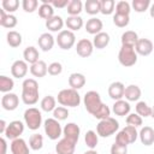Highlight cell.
Listing matches in <instances>:
<instances>
[{
	"label": "cell",
	"mask_w": 154,
	"mask_h": 154,
	"mask_svg": "<svg viewBox=\"0 0 154 154\" xmlns=\"http://www.w3.org/2000/svg\"><path fill=\"white\" fill-rule=\"evenodd\" d=\"M23 131H24L23 122H20V120H12L7 125V129H6L4 135L8 140H16V138H19V136L23 134Z\"/></svg>",
	"instance_id": "10"
},
{
	"label": "cell",
	"mask_w": 154,
	"mask_h": 154,
	"mask_svg": "<svg viewBox=\"0 0 154 154\" xmlns=\"http://www.w3.org/2000/svg\"><path fill=\"white\" fill-rule=\"evenodd\" d=\"M120 41H122V45L135 47L136 43H137V41H138V35L134 30H128V31H125V32L122 34Z\"/></svg>",
	"instance_id": "32"
},
{
	"label": "cell",
	"mask_w": 154,
	"mask_h": 154,
	"mask_svg": "<svg viewBox=\"0 0 154 154\" xmlns=\"http://www.w3.org/2000/svg\"><path fill=\"white\" fill-rule=\"evenodd\" d=\"M84 142L89 149H95L99 143V135L93 130H88L84 135Z\"/></svg>",
	"instance_id": "35"
},
{
	"label": "cell",
	"mask_w": 154,
	"mask_h": 154,
	"mask_svg": "<svg viewBox=\"0 0 154 154\" xmlns=\"http://www.w3.org/2000/svg\"><path fill=\"white\" fill-rule=\"evenodd\" d=\"M94 49V45L88 38H81L76 45V52L82 58H88L91 55Z\"/></svg>",
	"instance_id": "12"
},
{
	"label": "cell",
	"mask_w": 154,
	"mask_h": 154,
	"mask_svg": "<svg viewBox=\"0 0 154 154\" xmlns=\"http://www.w3.org/2000/svg\"><path fill=\"white\" fill-rule=\"evenodd\" d=\"M66 8L69 16H79V13L83 10V4L81 0H70Z\"/></svg>",
	"instance_id": "37"
},
{
	"label": "cell",
	"mask_w": 154,
	"mask_h": 154,
	"mask_svg": "<svg viewBox=\"0 0 154 154\" xmlns=\"http://www.w3.org/2000/svg\"><path fill=\"white\" fill-rule=\"evenodd\" d=\"M118 60H119L120 65H123L125 67L134 66L137 63V53L135 51V47L122 45L119 53H118Z\"/></svg>",
	"instance_id": "4"
},
{
	"label": "cell",
	"mask_w": 154,
	"mask_h": 154,
	"mask_svg": "<svg viewBox=\"0 0 154 154\" xmlns=\"http://www.w3.org/2000/svg\"><path fill=\"white\" fill-rule=\"evenodd\" d=\"M111 154H128V147L114 142L111 147Z\"/></svg>",
	"instance_id": "51"
},
{
	"label": "cell",
	"mask_w": 154,
	"mask_h": 154,
	"mask_svg": "<svg viewBox=\"0 0 154 154\" xmlns=\"http://www.w3.org/2000/svg\"><path fill=\"white\" fill-rule=\"evenodd\" d=\"M43 128H45V134L52 141L58 140L63 135L61 125L59 120H57L55 118H47L43 123Z\"/></svg>",
	"instance_id": "8"
},
{
	"label": "cell",
	"mask_w": 154,
	"mask_h": 154,
	"mask_svg": "<svg viewBox=\"0 0 154 154\" xmlns=\"http://www.w3.org/2000/svg\"><path fill=\"white\" fill-rule=\"evenodd\" d=\"M135 109H136V113L138 116H141L142 118H147V117H150L152 114V107L148 106V103L146 101H137L136 106H135Z\"/></svg>",
	"instance_id": "39"
},
{
	"label": "cell",
	"mask_w": 154,
	"mask_h": 154,
	"mask_svg": "<svg viewBox=\"0 0 154 154\" xmlns=\"http://www.w3.org/2000/svg\"><path fill=\"white\" fill-rule=\"evenodd\" d=\"M63 71V65L59 61H53L48 65V73L51 76H58Z\"/></svg>",
	"instance_id": "50"
},
{
	"label": "cell",
	"mask_w": 154,
	"mask_h": 154,
	"mask_svg": "<svg viewBox=\"0 0 154 154\" xmlns=\"http://www.w3.org/2000/svg\"><path fill=\"white\" fill-rule=\"evenodd\" d=\"M76 144H77L76 142H73L66 137H63L55 144V152H57V154H75Z\"/></svg>",
	"instance_id": "11"
},
{
	"label": "cell",
	"mask_w": 154,
	"mask_h": 154,
	"mask_svg": "<svg viewBox=\"0 0 154 154\" xmlns=\"http://www.w3.org/2000/svg\"><path fill=\"white\" fill-rule=\"evenodd\" d=\"M57 100L64 107H77L81 103V95L77 90L72 88H66L58 93Z\"/></svg>",
	"instance_id": "2"
},
{
	"label": "cell",
	"mask_w": 154,
	"mask_h": 154,
	"mask_svg": "<svg viewBox=\"0 0 154 154\" xmlns=\"http://www.w3.org/2000/svg\"><path fill=\"white\" fill-rule=\"evenodd\" d=\"M0 143H1V153L0 154H6V149H7V143L6 140L4 137L0 138Z\"/></svg>",
	"instance_id": "53"
},
{
	"label": "cell",
	"mask_w": 154,
	"mask_h": 154,
	"mask_svg": "<svg viewBox=\"0 0 154 154\" xmlns=\"http://www.w3.org/2000/svg\"><path fill=\"white\" fill-rule=\"evenodd\" d=\"M69 117V109L67 107L64 106H58L55 107V109L53 111V118H55L57 120H65Z\"/></svg>",
	"instance_id": "47"
},
{
	"label": "cell",
	"mask_w": 154,
	"mask_h": 154,
	"mask_svg": "<svg viewBox=\"0 0 154 154\" xmlns=\"http://www.w3.org/2000/svg\"><path fill=\"white\" fill-rule=\"evenodd\" d=\"M29 147L32 150H40L43 147V137L40 134H32L29 137Z\"/></svg>",
	"instance_id": "40"
},
{
	"label": "cell",
	"mask_w": 154,
	"mask_h": 154,
	"mask_svg": "<svg viewBox=\"0 0 154 154\" xmlns=\"http://www.w3.org/2000/svg\"><path fill=\"white\" fill-rule=\"evenodd\" d=\"M22 7L25 12L32 13L34 11L37 10L38 7V1L37 0H23L22 1Z\"/></svg>",
	"instance_id": "49"
},
{
	"label": "cell",
	"mask_w": 154,
	"mask_h": 154,
	"mask_svg": "<svg viewBox=\"0 0 154 154\" xmlns=\"http://www.w3.org/2000/svg\"><path fill=\"white\" fill-rule=\"evenodd\" d=\"M130 11H131V5L128 1L122 0V1H118L116 4V13L129 16L130 14Z\"/></svg>",
	"instance_id": "43"
},
{
	"label": "cell",
	"mask_w": 154,
	"mask_h": 154,
	"mask_svg": "<svg viewBox=\"0 0 154 154\" xmlns=\"http://www.w3.org/2000/svg\"><path fill=\"white\" fill-rule=\"evenodd\" d=\"M100 5H101V10L100 12L102 14H112L113 11H116V1L114 0H100Z\"/></svg>",
	"instance_id": "41"
},
{
	"label": "cell",
	"mask_w": 154,
	"mask_h": 154,
	"mask_svg": "<svg viewBox=\"0 0 154 154\" xmlns=\"http://www.w3.org/2000/svg\"><path fill=\"white\" fill-rule=\"evenodd\" d=\"M7 125H8V124H6V122H5L4 119L0 120V134H5V131H6V129H7Z\"/></svg>",
	"instance_id": "54"
},
{
	"label": "cell",
	"mask_w": 154,
	"mask_h": 154,
	"mask_svg": "<svg viewBox=\"0 0 154 154\" xmlns=\"http://www.w3.org/2000/svg\"><path fill=\"white\" fill-rule=\"evenodd\" d=\"M101 10V5H100V0H87L84 2V11L88 14H97Z\"/></svg>",
	"instance_id": "36"
},
{
	"label": "cell",
	"mask_w": 154,
	"mask_h": 154,
	"mask_svg": "<svg viewBox=\"0 0 154 154\" xmlns=\"http://www.w3.org/2000/svg\"><path fill=\"white\" fill-rule=\"evenodd\" d=\"M124 93H125V85L122 82H118V81L113 82L108 87V96L114 101L122 100L124 97Z\"/></svg>",
	"instance_id": "16"
},
{
	"label": "cell",
	"mask_w": 154,
	"mask_h": 154,
	"mask_svg": "<svg viewBox=\"0 0 154 154\" xmlns=\"http://www.w3.org/2000/svg\"><path fill=\"white\" fill-rule=\"evenodd\" d=\"M138 137L142 144L144 146H152L154 143V130L152 126H143L140 132H138Z\"/></svg>",
	"instance_id": "21"
},
{
	"label": "cell",
	"mask_w": 154,
	"mask_h": 154,
	"mask_svg": "<svg viewBox=\"0 0 154 154\" xmlns=\"http://www.w3.org/2000/svg\"><path fill=\"white\" fill-rule=\"evenodd\" d=\"M10 148H11L12 154H29V147L26 142L20 137L12 140Z\"/></svg>",
	"instance_id": "24"
},
{
	"label": "cell",
	"mask_w": 154,
	"mask_h": 154,
	"mask_svg": "<svg viewBox=\"0 0 154 154\" xmlns=\"http://www.w3.org/2000/svg\"><path fill=\"white\" fill-rule=\"evenodd\" d=\"M150 117H152V118H154V106L152 107V114H150Z\"/></svg>",
	"instance_id": "57"
},
{
	"label": "cell",
	"mask_w": 154,
	"mask_h": 154,
	"mask_svg": "<svg viewBox=\"0 0 154 154\" xmlns=\"http://www.w3.org/2000/svg\"><path fill=\"white\" fill-rule=\"evenodd\" d=\"M119 129V123L118 120H116V118H107V119H102L99 122V124L96 125V132L100 137H109L111 135L116 134Z\"/></svg>",
	"instance_id": "3"
},
{
	"label": "cell",
	"mask_w": 154,
	"mask_h": 154,
	"mask_svg": "<svg viewBox=\"0 0 154 154\" xmlns=\"http://www.w3.org/2000/svg\"><path fill=\"white\" fill-rule=\"evenodd\" d=\"M85 82H87L85 76L83 73H79V72H73L69 77V85L75 90H78V89L83 88Z\"/></svg>",
	"instance_id": "25"
},
{
	"label": "cell",
	"mask_w": 154,
	"mask_h": 154,
	"mask_svg": "<svg viewBox=\"0 0 154 154\" xmlns=\"http://www.w3.org/2000/svg\"><path fill=\"white\" fill-rule=\"evenodd\" d=\"M1 6H2V10H5L7 13L12 14V12L17 11V8L19 6V1L18 0H2Z\"/></svg>",
	"instance_id": "45"
},
{
	"label": "cell",
	"mask_w": 154,
	"mask_h": 154,
	"mask_svg": "<svg viewBox=\"0 0 154 154\" xmlns=\"http://www.w3.org/2000/svg\"><path fill=\"white\" fill-rule=\"evenodd\" d=\"M70 0H51V4L54 8H64L67 7Z\"/></svg>",
	"instance_id": "52"
},
{
	"label": "cell",
	"mask_w": 154,
	"mask_h": 154,
	"mask_svg": "<svg viewBox=\"0 0 154 154\" xmlns=\"http://www.w3.org/2000/svg\"><path fill=\"white\" fill-rule=\"evenodd\" d=\"M130 22V17L125 16V14H118L114 13L113 14V23L114 25H117L118 28H125Z\"/></svg>",
	"instance_id": "46"
},
{
	"label": "cell",
	"mask_w": 154,
	"mask_h": 154,
	"mask_svg": "<svg viewBox=\"0 0 154 154\" xmlns=\"http://www.w3.org/2000/svg\"><path fill=\"white\" fill-rule=\"evenodd\" d=\"M28 63L25 60H16L11 66V73L14 78H23L28 73Z\"/></svg>",
	"instance_id": "17"
},
{
	"label": "cell",
	"mask_w": 154,
	"mask_h": 154,
	"mask_svg": "<svg viewBox=\"0 0 154 154\" xmlns=\"http://www.w3.org/2000/svg\"><path fill=\"white\" fill-rule=\"evenodd\" d=\"M22 101L32 106L38 101V83L34 78H26L22 83Z\"/></svg>",
	"instance_id": "1"
},
{
	"label": "cell",
	"mask_w": 154,
	"mask_h": 154,
	"mask_svg": "<svg viewBox=\"0 0 154 154\" xmlns=\"http://www.w3.org/2000/svg\"><path fill=\"white\" fill-rule=\"evenodd\" d=\"M83 154H97V152H96V150H94V149H89V150L84 152Z\"/></svg>",
	"instance_id": "56"
},
{
	"label": "cell",
	"mask_w": 154,
	"mask_h": 154,
	"mask_svg": "<svg viewBox=\"0 0 154 154\" xmlns=\"http://www.w3.org/2000/svg\"><path fill=\"white\" fill-rule=\"evenodd\" d=\"M38 16L46 20L54 16V7L52 6L51 0H41V5L38 6Z\"/></svg>",
	"instance_id": "23"
},
{
	"label": "cell",
	"mask_w": 154,
	"mask_h": 154,
	"mask_svg": "<svg viewBox=\"0 0 154 154\" xmlns=\"http://www.w3.org/2000/svg\"><path fill=\"white\" fill-rule=\"evenodd\" d=\"M14 87V82L11 77H7L5 75L0 76V91L6 94V93H11V90Z\"/></svg>",
	"instance_id": "38"
},
{
	"label": "cell",
	"mask_w": 154,
	"mask_h": 154,
	"mask_svg": "<svg viewBox=\"0 0 154 154\" xmlns=\"http://www.w3.org/2000/svg\"><path fill=\"white\" fill-rule=\"evenodd\" d=\"M55 103H57V100L54 96L52 95H46L41 102H40V106H41V109L45 111V112H53L55 109Z\"/></svg>",
	"instance_id": "34"
},
{
	"label": "cell",
	"mask_w": 154,
	"mask_h": 154,
	"mask_svg": "<svg viewBox=\"0 0 154 154\" xmlns=\"http://www.w3.org/2000/svg\"><path fill=\"white\" fill-rule=\"evenodd\" d=\"M17 17L11 13H6L5 10H0V25L7 29H12L17 25Z\"/></svg>",
	"instance_id": "22"
},
{
	"label": "cell",
	"mask_w": 154,
	"mask_h": 154,
	"mask_svg": "<svg viewBox=\"0 0 154 154\" xmlns=\"http://www.w3.org/2000/svg\"><path fill=\"white\" fill-rule=\"evenodd\" d=\"M63 135H64V137L77 143L79 135H81V129L76 123H67L63 129Z\"/></svg>",
	"instance_id": "15"
},
{
	"label": "cell",
	"mask_w": 154,
	"mask_h": 154,
	"mask_svg": "<svg viewBox=\"0 0 154 154\" xmlns=\"http://www.w3.org/2000/svg\"><path fill=\"white\" fill-rule=\"evenodd\" d=\"M23 117L25 125L32 131L37 130L42 125V114L41 111L36 107H29L28 109H25Z\"/></svg>",
	"instance_id": "5"
},
{
	"label": "cell",
	"mask_w": 154,
	"mask_h": 154,
	"mask_svg": "<svg viewBox=\"0 0 154 154\" xmlns=\"http://www.w3.org/2000/svg\"><path fill=\"white\" fill-rule=\"evenodd\" d=\"M154 45L149 38H138L136 46H135V51L137 53V55H142V57H147L153 52Z\"/></svg>",
	"instance_id": "14"
},
{
	"label": "cell",
	"mask_w": 154,
	"mask_h": 154,
	"mask_svg": "<svg viewBox=\"0 0 154 154\" xmlns=\"http://www.w3.org/2000/svg\"><path fill=\"white\" fill-rule=\"evenodd\" d=\"M57 43L61 49H70L73 47V45L76 43V35L73 34V31L66 29V30H61L58 36H57Z\"/></svg>",
	"instance_id": "9"
},
{
	"label": "cell",
	"mask_w": 154,
	"mask_h": 154,
	"mask_svg": "<svg viewBox=\"0 0 154 154\" xmlns=\"http://www.w3.org/2000/svg\"><path fill=\"white\" fill-rule=\"evenodd\" d=\"M83 103H84V107L85 109L93 116L100 107L101 105L103 103L101 101V96L97 91L95 90H89L84 94V97H83Z\"/></svg>",
	"instance_id": "7"
},
{
	"label": "cell",
	"mask_w": 154,
	"mask_h": 154,
	"mask_svg": "<svg viewBox=\"0 0 154 154\" xmlns=\"http://www.w3.org/2000/svg\"><path fill=\"white\" fill-rule=\"evenodd\" d=\"M131 6L136 12L142 13V12H146L150 7V1L149 0H132Z\"/></svg>",
	"instance_id": "42"
},
{
	"label": "cell",
	"mask_w": 154,
	"mask_h": 154,
	"mask_svg": "<svg viewBox=\"0 0 154 154\" xmlns=\"http://www.w3.org/2000/svg\"><path fill=\"white\" fill-rule=\"evenodd\" d=\"M96 119H99V120H102V119H107V118H109L111 117V109H109V107L106 105V103H102L101 105V107L93 114Z\"/></svg>",
	"instance_id": "44"
},
{
	"label": "cell",
	"mask_w": 154,
	"mask_h": 154,
	"mask_svg": "<svg viewBox=\"0 0 154 154\" xmlns=\"http://www.w3.org/2000/svg\"><path fill=\"white\" fill-rule=\"evenodd\" d=\"M141 94H142V91H141V89H140V87L138 85H136V84H130V85H128L126 88H125V93H124V96H125V99H126V101H138L140 100V97H141Z\"/></svg>",
	"instance_id": "28"
},
{
	"label": "cell",
	"mask_w": 154,
	"mask_h": 154,
	"mask_svg": "<svg viewBox=\"0 0 154 154\" xmlns=\"http://www.w3.org/2000/svg\"><path fill=\"white\" fill-rule=\"evenodd\" d=\"M54 42H55L54 37H53V35L49 34V32H43V34H41L40 37H38V40H37V45H38V47H40L43 52L51 51V49L53 48V46H54Z\"/></svg>",
	"instance_id": "19"
},
{
	"label": "cell",
	"mask_w": 154,
	"mask_h": 154,
	"mask_svg": "<svg viewBox=\"0 0 154 154\" xmlns=\"http://www.w3.org/2000/svg\"><path fill=\"white\" fill-rule=\"evenodd\" d=\"M149 13H150V17L154 18V4L150 5V7H149Z\"/></svg>",
	"instance_id": "55"
},
{
	"label": "cell",
	"mask_w": 154,
	"mask_h": 154,
	"mask_svg": "<svg viewBox=\"0 0 154 154\" xmlns=\"http://www.w3.org/2000/svg\"><path fill=\"white\" fill-rule=\"evenodd\" d=\"M130 109H131V106L129 103V101L126 100H117L114 101L113 103V107H112V111L116 116H119V117H125L130 113Z\"/></svg>",
	"instance_id": "18"
},
{
	"label": "cell",
	"mask_w": 154,
	"mask_h": 154,
	"mask_svg": "<svg viewBox=\"0 0 154 154\" xmlns=\"http://www.w3.org/2000/svg\"><path fill=\"white\" fill-rule=\"evenodd\" d=\"M65 25L71 31H78L83 25V18L81 16H69L65 20Z\"/></svg>",
	"instance_id": "30"
},
{
	"label": "cell",
	"mask_w": 154,
	"mask_h": 154,
	"mask_svg": "<svg viewBox=\"0 0 154 154\" xmlns=\"http://www.w3.org/2000/svg\"><path fill=\"white\" fill-rule=\"evenodd\" d=\"M23 58H24V60H25L28 64H30V65L37 63V61L40 60V59H38V58H40V54H38L37 48L34 47V46H28V47L24 49V52H23Z\"/></svg>",
	"instance_id": "29"
},
{
	"label": "cell",
	"mask_w": 154,
	"mask_h": 154,
	"mask_svg": "<svg viewBox=\"0 0 154 154\" xmlns=\"http://www.w3.org/2000/svg\"><path fill=\"white\" fill-rule=\"evenodd\" d=\"M137 137H138V132H137L136 128L131 126V125H126L116 135V142L122 146L128 147V144L135 143Z\"/></svg>",
	"instance_id": "6"
},
{
	"label": "cell",
	"mask_w": 154,
	"mask_h": 154,
	"mask_svg": "<svg viewBox=\"0 0 154 154\" xmlns=\"http://www.w3.org/2000/svg\"><path fill=\"white\" fill-rule=\"evenodd\" d=\"M143 123V119L141 116H138L137 113H129L128 117H126V124L128 125H131V126H141Z\"/></svg>",
	"instance_id": "48"
},
{
	"label": "cell",
	"mask_w": 154,
	"mask_h": 154,
	"mask_svg": "<svg viewBox=\"0 0 154 154\" xmlns=\"http://www.w3.org/2000/svg\"><path fill=\"white\" fill-rule=\"evenodd\" d=\"M109 40H111V38H109V35H108L107 32H105V31H101V32H99L97 35L94 36V38H93V45H94V47H95L96 49H103L105 47L108 46Z\"/></svg>",
	"instance_id": "31"
},
{
	"label": "cell",
	"mask_w": 154,
	"mask_h": 154,
	"mask_svg": "<svg viewBox=\"0 0 154 154\" xmlns=\"http://www.w3.org/2000/svg\"><path fill=\"white\" fill-rule=\"evenodd\" d=\"M19 105V97L14 93H6L1 97V106L6 111H14Z\"/></svg>",
	"instance_id": "13"
},
{
	"label": "cell",
	"mask_w": 154,
	"mask_h": 154,
	"mask_svg": "<svg viewBox=\"0 0 154 154\" xmlns=\"http://www.w3.org/2000/svg\"><path fill=\"white\" fill-rule=\"evenodd\" d=\"M6 41H7V45L12 48L19 47L22 45V35L16 30H10L6 35Z\"/></svg>",
	"instance_id": "33"
},
{
	"label": "cell",
	"mask_w": 154,
	"mask_h": 154,
	"mask_svg": "<svg viewBox=\"0 0 154 154\" xmlns=\"http://www.w3.org/2000/svg\"><path fill=\"white\" fill-rule=\"evenodd\" d=\"M30 73L34 77H45L48 73V66L43 60H38L37 63L30 65Z\"/></svg>",
	"instance_id": "26"
},
{
	"label": "cell",
	"mask_w": 154,
	"mask_h": 154,
	"mask_svg": "<svg viewBox=\"0 0 154 154\" xmlns=\"http://www.w3.org/2000/svg\"><path fill=\"white\" fill-rule=\"evenodd\" d=\"M64 24H65V22H64V19L60 17V16H53L52 18H49V19H47L46 20V28L49 30V31H61L63 30V26H64Z\"/></svg>",
	"instance_id": "27"
},
{
	"label": "cell",
	"mask_w": 154,
	"mask_h": 154,
	"mask_svg": "<svg viewBox=\"0 0 154 154\" xmlns=\"http://www.w3.org/2000/svg\"><path fill=\"white\" fill-rule=\"evenodd\" d=\"M85 31L88 32V34H91V35H97L99 32H101L102 31V26H103V24H102V22H101V19H99V18H96V17H91L90 19H88L87 20V23H85Z\"/></svg>",
	"instance_id": "20"
}]
</instances>
